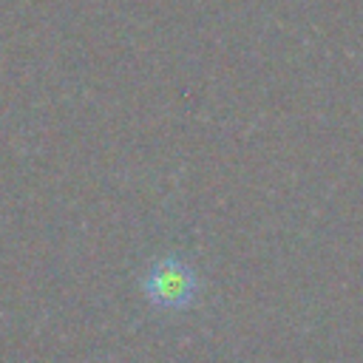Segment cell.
<instances>
[{
    "label": "cell",
    "mask_w": 363,
    "mask_h": 363,
    "mask_svg": "<svg viewBox=\"0 0 363 363\" xmlns=\"http://www.w3.org/2000/svg\"><path fill=\"white\" fill-rule=\"evenodd\" d=\"M142 292L156 309L179 312V309H190L199 301L201 281L196 269L179 255H162L153 258L147 272L142 275Z\"/></svg>",
    "instance_id": "obj_1"
}]
</instances>
